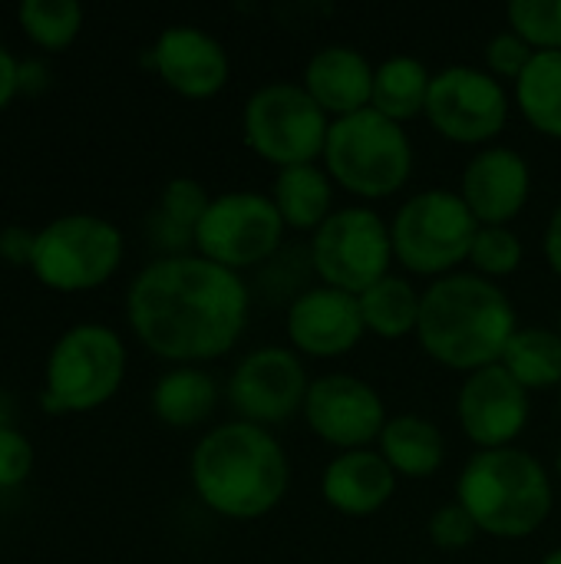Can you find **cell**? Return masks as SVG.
<instances>
[{
    "label": "cell",
    "instance_id": "cell-33",
    "mask_svg": "<svg viewBox=\"0 0 561 564\" xmlns=\"http://www.w3.org/2000/svg\"><path fill=\"white\" fill-rule=\"evenodd\" d=\"M532 56H536V50L516 33V30H503V33H496L493 40H489V46H486V66H489V73L503 83V79H519L522 73H526V66L532 63Z\"/></svg>",
    "mask_w": 561,
    "mask_h": 564
},
{
    "label": "cell",
    "instance_id": "cell-38",
    "mask_svg": "<svg viewBox=\"0 0 561 564\" xmlns=\"http://www.w3.org/2000/svg\"><path fill=\"white\" fill-rule=\"evenodd\" d=\"M542 251H546V261H549L552 274H559L561 278V205L552 212V218H549V225H546Z\"/></svg>",
    "mask_w": 561,
    "mask_h": 564
},
{
    "label": "cell",
    "instance_id": "cell-15",
    "mask_svg": "<svg viewBox=\"0 0 561 564\" xmlns=\"http://www.w3.org/2000/svg\"><path fill=\"white\" fill-rule=\"evenodd\" d=\"M532 413L529 390L503 367H483L466 377L456 397V416L466 440L479 449H506L513 446Z\"/></svg>",
    "mask_w": 561,
    "mask_h": 564
},
{
    "label": "cell",
    "instance_id": "cell-10",
    "mask_svg": "<svg viewBox=\"0 0 561 564\" xmlns=\"http://www.w3.org/2000/svg\"><path fill=\"white\" fill-rule=\"evenodd\" d=\"M122 231L89 212H69L36 231L30 271L56 291H86L109 281L122 261Z\"/></svg>",
    "mask_w": 561,
    "mask_h": 564
},
{
    "label": "cell",
    "instance_id": "cell-34",
    "mask_svg": "<svg viewBox=\"0 0 561 564\" xmlns=\"http://www.w3.org/2000/svg\"><path fill=\"white\" fill-rule=\"evenodd\" d=\"M33 466V446L17 426H0V489L20 486Z\"/></svg>",
    "mask_w": 561,
    "mask_h": 564
},
{
    "label": "cell",
    "instance_id": "cell-3",
    "mask_svg": "<svg viewBox=\"0 0 561 564\" xmlns=\"http://www.w3.org/2000/svg\"><path fill=\"white\" fill-rule=\"evenodd\" d=\"M516 307L509 294L479 274H446L423 291L417 340L427 357L466 377L503 364L516 337Z\"/></svg>",
    "mask_w": 561,
    "mask_h": 564
},
{
    "label": "cell",
    "instance_id": "cell-13",
    "mask_svg": "<svg viewBox=\"0 0 561 564\" xmlns=\"http://www.w3.org/2000/svg\"><path fill=\"white\" fill-rule=\"evenodd\" d=\"M311 380L301 357L288 347H258L228 377L231 410L255 426H281L304 410Z\"/></svg>",
    "mask_w": 561,
    "mask_h": 564
},
{
    "label": "cell",
    "instance_id": "cell-20",
    "mask_svg": "<svg viewBox=\"0 0 561 564\" xmlns=\"http://www.w3.org/2000/svg\"><path fill=\"white\" fill-rule=\"evenodd\" d=\"M397 473L390 463L374 449H350L337 453L324 476H321V496L324 502L347 516V519H367L377 516L397 492Z\"/></svg>",
    "mask_w": 561,
    "mask_h": 564
},
{
    "label": "cell",
    "instance_id": "cell-8",
    "mask_svg": "<svg viewBox=\"0 0 561 564\" xmlns=\"http://www.w3.org/2000/svg\"><path fill=\"white\" fill-rule=\"evenodd\" d=\"M245 145L268 165L294 169L311 165L324 155L331 119L308 96L304 86L294 83H268L255 89L241 112Z\"/></svg>",
    "mask_w": 561,
    "mask_h": 564
},
{
    "label": "cell",
    "instance_id": "cell-5",
    "mask_svg": "<svg viewBox=\"0 0 561 564\" xmlns=\"http://www.w3.org/2000/svg\"><path fill=\"white\" fill-rule=\"evenodd\" d=\"M321 159L334 185L367 202L397 195L413 175L410 135L400 122L380 116L377 109L331 119Z\"/></svg>",
    "mask_w": 561,
    "mask_h": 564
},
{
    "label": "cell",
    "instance_id": "cell-31",
    "mask_svg": "<svg viewBox=\"0 0 561 564\" xmlns=\"http://www.w3.org/2000/svg\"><path fill=\"white\" fill-rule=\"evenodd\" d=\"M208 205H212V195L205 192V185H202L198 178L175 175V178H169V182H165V188H162V195H159V208H155V212H159L165 221H172L175 228H182V231L195 235V228H198V221L205 218Z\"/></svg>",
    "mask_w": 561,
    "mask_h": 564
},
{
    "label": "cell",
    "instance_id": "cell-32",
    "mask_svg": "<svg viewBox=\"0 0 561 564\" xmlns=\"http://www.w3.org/2000/svg\"><path fill=\"white\" fill-rule=\"evenodd\" d=\"M427 535H430V542H433L440 552H463V549H470L483 532H479V525L473 522V516H470L460 502H446V506H440V509L430 516Z\"/></svg>",
    "mask_w": 561,
    "mask_h": 564
},
{
    "label": "cell",
    "instance_id": "cell-35",
    "mask_svg": "<svg viewBox=\"0 0 561 564\" xmlns=\"http://www.w3.org/2000/svg\"><path fill=\"white\" fill-rule=\"evenodd\" d=\"M33 251H36V231L33 228H26V225L0 228V258L7 264H26L30 268Z\"/></svg>",
    "mask_w": 561,
    "mask_h": 564
},
{
    "label": "cell",
    "instance_id": "cell-29",
    "mask_svg": "<svg viewBox=\"0 0 561 564\" xmlns=\"http://www.w3.org/2000/svg\"><path fill=\"white\" fill-rule=\"evenodd\" d=\"M522 258H526L522 238L509 225H479V235L470 251L473 274H479L486 281L509 278L519 271Z\"/></svg>",
    "mask_w": 561,
    "mask_h": 564
},
{
    "label": "cell",
    "instance_id": "cell-12",
    "mask_svg": "<svg viewBox=\"0 0 561 564\" xmlns=\"http://www.w3.org/2000/svg\"><path fill=\"white\" fill-rule=\"evenodd\" d=\"M427 119L450 142L483 145L506 129L509 93L489 69L446 66L433 73Z\"/></svg>",
    "mask_w": 561,
    "mask_h": 564
},
{
    "label": "cell",
    "instance_id": "cell-21",
    "mask_svg": "<svg viewBox=\"0 0 561 564\" xmlns=\"http://www.w3.org/2000/svg\"><path fill=\"white\" fill-rule=\"evenodd\" d=\"M377 443H380V456L403 479H430L446 463V440L440 426L420 413L390 416Z\"/></svg>",
    "mask_w": 561,
    "mask_h": 564
},
{
    "label": "cell",
    "instance_id": "cell-36",
    "mask_svg": "<svg viewBox=\"0 0 561 564\" xmlns=\"http://www.w3.org/2000/svg\"><path fill=\"white\" fill-rule=\"evenodd\" d=\"M17 73H20V59L0 43V109L13 99V93L20 89V79H17Z\"/></svg>",
    "mask_w": 561,
    "mask_h": 564
},
{
    "label": "cell",
    "instance_id": "cell-30",
    "mask_svg": "<svg viewBox=\"0 0 561 564\" xmlns=\"http://www.w3.org/2000/svg\"><path fill=\"white\" fill-rule=\"evenodd\" d=\"M506 17L536 53H561V0H513Z\"/></svg>",
    "mask_w": 561,
    "mask_h": 564
},
{
    "label": "cell",
    "instance_id": "cell-37",
    "mask_svg": "<svg viewBox=\"0 0 561 564\" xmlns=\"http://www.w3.org/2000/svg\"><path fill=\"white\" fill-rule=\"evenodd\" d=\"M17 79H20V89H26V93H40V89H46V86H50V66H46L40 56H33V59H20V73H17Z\"/></svg>",
    "mask_w": 561,
    "mask_h": 564
},
{
    "label": "cell",
    "instance_id": "cell-41",
    "mask_svg": "<svg viewBox=\"0 0 561 564\" xmlns=\"http://www.w3.org/2000/svg\"><path fill=\"white\" fill-rule=\"evenodd\" d=\"M555 476L561 479V449H559V456H555Z\"/></svg>",
    "mask_w": 561,
    "mask_h": 564
},
{
    "label": "cell",
    "instance_id": "cell-42",
    "mask_svg": "<svg viewBox=\"0 0 561 564\" xmlns=\"http://www.w3.org/2000/svg\"><path fill=\"white\" fill-rule=\"evenodd\" d=\"M559 416H561V387H559Z\"/></svg>",
    "mask_w": 561,
    "mask_h": 564
},
{
    "label": "cell",
    "instance_id": "cell-26",
    "mask_svg": "<svg viewBox=\"0 0 561 564\" xmlns=\"http://www.w3.org/2000/svg\"><path fill=\"white\" fill-rule=\"evenodd\" d=\"M513 86L522 119L536 132L561 139V53H536Z\"/></svg>",
    "mask_w": 561,
    "mask_h": 564
},
{
    "label": "cell",
    "instance_id": "cell-19",
    "mask_svg": "<svg viewBox=\"0 0 561 564\" xmlns=\"http://www.w3.org/2000/svg\"><path fill=\"white\" fill-rule=\"evenodd\" d=\"M374 69L370 59L344 43L321 46L304 66L308 96L334 119L370 109L374 102Z\"/></svg>",
    "mask_w": 561,
    "mask_h": 564
},
{
    "label": "cell",
    "instance_id": "cell-28",
    "mask_svg": "<svg viewBox=\"0 0 561 564\" xmlns=\"http://www.w3.org/2000/svg\"><path fill=\"white\" fill-rule=\"evenodd\" d=\"M23 33L46 50H63L83 26V7L76 0H23L17 7Z\"/></svg>",
    "mask_w": 561,
    "mask_h": 564
},
{
    "label": "cell",
    "instance_id": "cell-14",
    "mask_svg": "<svg viewBox=\"0 0 561 564\" xmlns=\"http://www.w3.org/2000/svg\"><path fill=\"white\" fill-rule=\"evenodd\" d=\"M301 413L308 420V430L341 453L367 449L380 440L390 420L380 393L367 380L350 373H327L311 380Z\"/></svg>",
    "mask_w": 561,
    "mask_h": 564
},
{
    "label": "cell",
    "instance_id": "cell-39",
    "mask_svg": "<svg viewBox=\"0 0 561 564\" xmlns=\"http://www.w3.org/2000/svg\"><path fill=\"white\" fill-rule=\"evenodd\" d=\"M10 410H13L10 393H7V390H0V426H10Z\"/></svg>",
    "mask_w": 561,
    "mask_h": 564
},
{
    "label": "cell",
    "instance_id": "cell-23",
    "mask_svg": "<svg viewBox=\"0 0 561 564\" xmlns=\"http://www.w3.org/2000/svg\"><path fill=\"white\" fill-rule=\"evenodd\" d=\"M152 413L172 430H192L205 423L218 403L215 380L198 367H175L152 387Z\"/></svg>",
    "mask_w": 561,
    "mask_h": 564
},
{
    "label": "cell",
    "instance_id": "cell-2",
    "mask_svg": "<svg viewBox=\"0 0 561 564\" xmlns=\"http://www.w3.org/2000/svg\"><path fill=\"white\" fill-rule=\"evenodd\" d=\"M195 496L222 519L255 522L281 506L291 486V463L271 430L222 423L208 430L188 459Z\"/></svg>",
    "mask_w": 561,
    "mask_h": 564
},
{
    "label": "cell",
    "instance_id": "cell-9",
    "mask_svg": "<svg viewBox=\"0 0 561 564\" xmlns=\"http://www.w3.org/2000/svg\"><path fill=\"white\" fill-rule=\"evenodd\" d=\"M308 254L321 284L347 291L354 297L384 281L390 274V264L397 261L390 225L367 205L337 208L311 235Z\"/></svg>",
    "mask_w": 561,
    "mask_h": 564
},
{
    "label": "cell",
    "instance_id": "cell-1",
    "mask_svg": "<svg viewBox=\"0 0 561 564\" xmlns=\"http://www.w3.org/2000/svg\"><path fill=\"white\" fill-rule=\"evenodd\" d=\"M251 291L241 274L202 254H162L126 291L132 334L172 364L225 357L245 334Z\"/></svg>",
    "mask_w": 561,
    "mask_h": 564
},
{
    "label": "cell",
    "instance_id": "cell-40",
    "mask_svg": "<svg viewBox=\"0 0 561 564\" xmlns=\"http://www.w3.org/2000/svg\"><path fill=\"white\" fill-rule=\"evenodd\" d=\"M539 564H561V545L559 549H552V552H549V555H546Z\"/></svg>",
    "mask_w": 561,
    "mask_h": 564
},
{
    "label": "cell",
    "instance_id": "cell-22",
    "mask_svg": "<svg viewBox=\"0 0 561 564\" xmlns=\"http://www.w3.org/2000/svg\"><path fill=\"white\" fill-rule=\"evenodd\" d=\"M271 202L281 212L284 228L317 231L334 215V182L317 162L281 169L271 188Z\"/></svg>",
    "mask_w": 561,
    "mask_h": 564
},
{
    "label": "cell",
    "instance_id": "cell-6",
    "mask_svg": "<svg viewBox=\"0 0 561 564\" xmlns=\"http://www.w3.org/2000/svg\"><path fill=\"white\" fill-rule=\"evenodd\" d=\"M479 235V221L450 188H427L400 205L390 225L393 258L423 278L456 274V264L470 261L473 241Z\"/></svg>",
    "mask_w": 561,
    "mask_h": 564
},
{
    "label": "cell",
    "instance_id": "cell-11",
    "mask_svg": "<svg viewBox=\"0 0 561 564\" xmlns=\"http://www.w3.org/2000/svg\"><path fill=\"white\" fill-rule=\"evenodd\" d=\"M284 221L271 195L225 192L215 195L205 218L195 228V248L202 258L241 274L245 268L268 264L284 241Z\"/></svg>",
    "mask_w": 561,
    "mask_h": 564
},
{
    "label": "cell",
    "instance_id": "cell-4",
    "mask_svg": "<svg viewBox=\"0 0 561 564\" xmlns=\"http://www.w3.org/2000/svg\"><path fill=\"white\" fill-rule=\"evenodd\" d=\"M552 476L516 446L479 449L460 473L456 502L473 516L483 535L519 542L536 535L552 516Z\"/></svg>",
    "mask_w": 561,
    "mask_h": 564
},
{
    "label": "cell",
    "instance_id": "cell-25",
    "mask_svg": "<svg viewBox=\"0 0 561 564\" xmlns=\"http://www.w3.org/2000/svg\"><path fill=\"white\" fill-rule=\"evenodd\" d=\"M357 301L367 334H377L384 340H400L407 334H417L423 294L407 278L387 274L384 281L367 288Z\"/></svg>",
    "mask_w": 561,
    "mask_h": 564
},
{
    "label": "cell",
    "instance_id": "cell-43",
    "mask_svg": "<svg viewBox=\"0 0 561 564\" xmlns=\"http://www.w3.org/2000/svg\"><path fill=\"white\" fill-rule=\"evenodd\" d=\"M559 337H561V311H559Z\"/></svg>",
    "mask_w": 561,
    "mask_h": 564
},
{
    "label": "cell",
    "instance_id": "cell-16",
    "mask_svg": "<svg viewBox=\"0 0 561 564\" xmlns=\"http://www.w3.org/2000/svg\"><path fill=\"white\" fill-rule=\"evenodd\" d=\"M284 330L288 340L294 344V354H308L317 360H334L350 354L367 334L360 301L327 284L304 288L291 301Z\"/></svg>",
    "mask_w": 561,
    "mask_h": 564
},
{
    "label": "cell",
    "instance_id": "cell-7",
    "mask_svg": "<svg viewBox=\"0 0 561 564\" xmlns=\"http://www.w3.org/2000/svg\"><path fill=\"white\" fill-rule=\"evenodd\" d=\"M122 373V337L96 321L73 324L46 354V387L40 390V406L50 413L93 410L119 390Z\"/></svg>",
    "mask_w": 561,
    "mask_h": 564
},
{
    "label": "cell",
    "instance_id": "cell-24",
    "mask_svg": "<svg viewBox=\"0 0 561 564\" xmlns=\"http://www.w3.org/2000/svg\"><path fill=\"white\" fill-rule=\"evenodd\" d=\"M430 86H433V73L427 69V63L417 56L397 53L374 69L370 109L403 126L407 119H417L427 112Z\"/></svg>",
    "mask_w": 561,
    "mask_h": 564
},
{
    "label": "cell",
    "instance_id": "cell-17",
    "mask_svg": "<svg viewBox=\"0 0 561 564\" xmlns=\"http://www.w3.org/2000/svg\"><path fill=\"white\" fill-rule=\"evenodd\" d=\"M149 63L159 69L162 83L185 99H208L222 93L231 76L225 46L188 23L165 26L149 50Z\"/></svg>",
    "mask_w": 561,
    "mask_h": 564
},
{
    "label": "cell",
    "instance_id": "cell-27",
    "mask_svg": "<svg viewBox=\"0 0 561 564\" xmlns=\"http://www.w3.org/2000/svg\"><path fill=\"white\" fill-rule=\"evenodd\" d=\"M503 367L532 393L561 387V337L549 327L516 330L503 354Z\"/></svg>",
    "mask_w": 561,
    "mask_h": 564
},
{
    "label": "cell",
    "instance_id": "cell-18",
    "mask_svg": "<svg viewBox=\"0 0 561 564\" xmlns=\"http://www.w3.org/2000/svg\"><path fill=\"white\" fill-rule=\"evenodd\" d=\"M460 185V198L479 225H509L529 205L532 169L522 152L509 145H489L466 162Z\"/></svg>",
    "mask_w": 561,
    "mask_h": 564
}]
</instances>
